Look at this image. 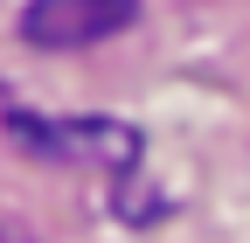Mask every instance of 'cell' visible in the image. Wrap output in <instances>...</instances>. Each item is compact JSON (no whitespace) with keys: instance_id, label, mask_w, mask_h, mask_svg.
Segmentation results:
<instances>
[{"instance_id":"obj_1","label":"cell","mask_w":250,"mask_h":243,"mask_svg":"<svg viewBox=\"0 0 250 243\" xmlns=\"http://www.w3.org/2000/svg\"><path fill=\"white\" fill-rule=\"evenodd\" d=\"M7 139L42 167H83V174H132L146 146L118 118H42V111H7Z\"/></svg>"},{"instance_id":"obj_2","label":"cell","mask_w":250,"mask_h":243,"mask_svg":"<svg viewBox=\"0 0 250 243\" xmlns=\"http://www.w3.org/2000/svg\"><path fill=\"white\" fill-rule=\"evenodd\" d=\"M139 21V0H28L21 7V42H35L49 56L98 49Z\"/></svg>"}]
</instances>
